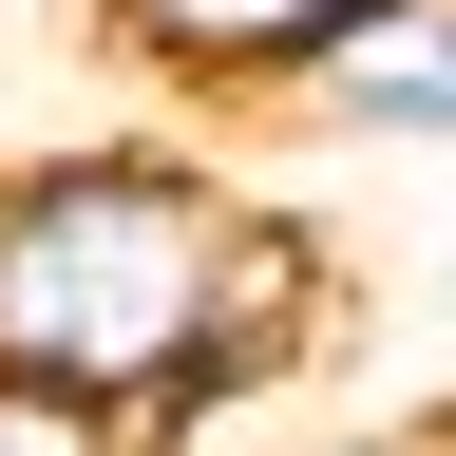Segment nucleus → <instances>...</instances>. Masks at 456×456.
Returning a JSON list of instances; mask_svg holds the SVG:
<instances>
[{
    "mask_svg": "<svg viewBox=\"0 0 456 456\" xmlns=\"http://www.w3.org/2000/svg\"><path fill=\"white\" fill-rule=\"evenodd\" d=\"M0 456H152L134 419H77V399H38V380H0Z\"/></svg>",
    "mask_w": 456,
    "mask_h": 456,
    "instance_id": "nucleus-5",
    "label": "nucleus"
},
{
    "mask_svg": "<svg viewBox=\"0 0 456 456\" xmlns=\"http://www.w3.org/2000/svg\"><path fill=\"white\" fill-rule=\"evenodd\" d=\"M362 20H380V0H95V38L134 57V77L209 95V114H285Z\"/></svg>",
    "mask_w": 456,
    "mask_h": 456,
    "instance_id": "nucleus-3",
    "label": "nucleus"
},
{
    "mask_svg": "<svg viewBox=\"0 0 456 456\" xmlns=\"http://www.w3.org/2000/svg\"><path fill=\"white\" fill-rule=\"evenodd\" d=\"M285 134H342V152H456V0H380L362 38L285 95Z\"/></svg>",
    "mask_w": 456,
    "mask_h": 456,
    "instance_id": "nucleus-4",
    "label": "nucleus"
},
{
    "mask_svg": "<svg viewBox=\"0 0 456 456\" xmlns=\"http://www.w3.org/2000/svg\"><path fill=\"white\" fill-rule=\"evenodd\" d=\"M323 323H342V266L305 248V209H248V248H228V305H209V342H191V362L152 380V419H134V437H152V456H209L248 399H285V380L323 362Z\"/></svg>",
    "mask_w": 456,
    "mask_h": 456,
    "instance_id": "nucleus-2",
    "label": "nucleus"
},
{
    "mask_svg": "<svg viewBox=\"0 0 456 456\" xmlns=\"http://www.w3.org/2000/svg\"><path fill=\"white\" fill-rule=\"evenodd\" d=\"M285 456H456L437 419H362V437H285Z\"/></svg>",
    "mask_w": 456,
    "mask_h": 456,
    "instance_id": "nucleus-6",
    "label": "nucleus"
},
{
    "mask_svg": "<svg viewBox=\"0 0 456 456\" xmlns=\"http://www.w3.org/2000/svg\"><path fill=\"white\" fill-rule=\"evenodd\" d=\"M248 191L171 134H77L0 171V380L77 399V419H152V380L209 342Z\"/></svg>",
    "mask_w": 456,
    "mask_h": 456,
    "instance_id": "nucleus-1",
    "label": "nucleus"
},
{
    "mask_svg": "<svg viewBox=\"0 0 456 456\" xmlns=\"http://www.w3.org/2000/svg\"><path fill=\"white\" fill-rule=\"evenodd\" d=\"M437 437H456V399H437Z\"/></svg>",
    "mask_w": 456,
    "mask_h": 456,
    "instance_id": "nucleus-7",
    "label": "nucleus"
}]
</instances>
